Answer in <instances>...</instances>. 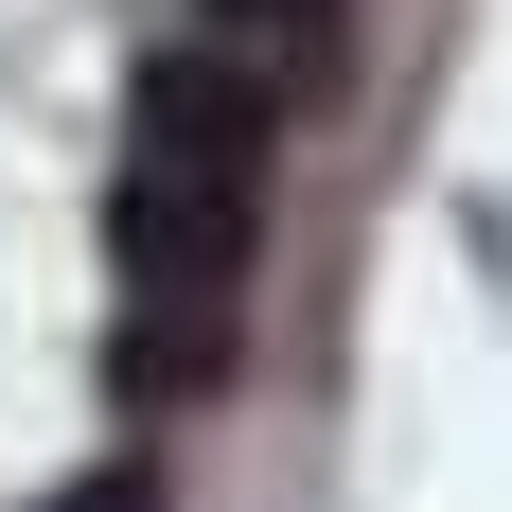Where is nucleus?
I'll list each match as a JSON object with an SVG mask.
<instances>
[{
	"mask_svg": "<svg viewBox=\"0 0 512 512\" xmlns=\"http://www.w3.org/2000/svg\"><path fill=\"white\" fill-rule=\"evenodd\" d=\"M106 248H124V283L142 301H230V265H248V212L177 195V177H142L124 159V195H106Z\"/></svg>",
	"mask_w": 512,
	"mask_h": 512,
	"instance_id": "obj_2",
	"label": "nucleus"
},
{
	"mask_svg": "<svg viewBox=\"0 0 512 512\" xmlns=\"http://www.w3.org/2000/svg\"><path fill=\"white\" fill-rule=\"evenodd\" d=\"M195 53H230V71L283 106V89L336 71V0H195Z\"/></svg>",
	"mask_w": 512,
	"mask_h": 512,
	"instance_id": "obj_3",
	"label": "nucleus"
},
{
	"mask_svg": "<svg viewBox=\"0 0 512 512\" xmlns=\"http://www.w3.org/2000/svg\"><path fill=\"white\" fill-rule=\"evenodd\" d=\"M265 124H283V106H265L230 53H159V71H142V177L248 212V230H265Z\"/></svg>",
	"mask_w": 512,
	"mask_h": 512,
	"instance_id": "obj_1",
	"label": "nucleus"
},
{
	"mask_svg": "<svg viewBox=\"0 0 512 512\" xmlns=\"http://www.w3.org/2000/svg\"><path fill=\"white\" fill-rule=\"evenodd\" d=\"M53 512H177V495H159V460H89V477H71Z\"/></svg>",
	"mask_w": 512,
	"mask_h": 512,
	"instance_id": "obj_5",
	"label": "nucleus"
},
{
	"mask_svg": "<svg viewBox=\"0 0 512 512\" xmlns=\"http://www.w3.org/2000/svg\"><path fill=\"white\" fill-rule=\"evenodd\" d=\"M212 371H230V318L212 301H142L124 336H106V389H124V407H195Z\"/></svg>",
	"mask_w": 512,
	"mask_h": 512,
	"instance_id": "obj_4",
	"label": "nucleus"
}]
</instances>
